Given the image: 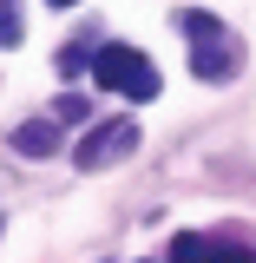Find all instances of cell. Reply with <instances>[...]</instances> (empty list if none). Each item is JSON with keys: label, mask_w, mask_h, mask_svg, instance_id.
<instances>
[{"label": "cell", "mask_w": 256, "mask_h": 263, "mask_svg": "<svg viewBox=\"0 0 256 263\" xmlns=\"http://www.w3.org/2000/svg\"><path fill=\"white\" fill-rule=\"evenodd\" d=\"M131 145H138V125H125V119H112V125L86 132V145H79V164H86V171H99V164H112L119 152H131Z\"/></svg>", "instance_id": "cell-3"}, {"label": "cell", "mask_w": 256, "mask_h": 263, "mask_svg": "<svg viewBox=\"0 0 256 263\" xmlns=\"http://www.w3.org/2000/svg\"><path fill=\"white\" fill-rule=\"evenodd\" d=\"M210 263H256L250 250H237V243H210Z\"/></svg>", "instance_id": "cell-7"}, {"label": "cell", "mask_w": 256, "mask_h": 263, "mask_svg": "<svg viewBox=\"0 0 256 263\" xmlns=\"http://www.w3.org/2000/svg\"><path fill=\"white\" fill-rule=\"evenodd\" d=\"M86 66H92V60H86V46H60V72H66V79L86 72Z\"/></svg>", "instance_id": "cell-6"}, {"label": "cell", "mask_w": 256, "mask_h": 263, "mask_svg": "<svg viewBox=\"0 0 256 263\" xmlns=\"http://www.w3.org/2000/svg\"><path fill=\"white\" fill-rule=\"evenodd\" d=\"M184 33H191V46H197V53H191V72H197V79H210V86H217V79H237L243 53H237V40H230L210 13H184Z\"/></svg>", "instance_id": "cell-2"}, {"label": "cell", "mask_w": 256, "mask_h": 263, "mask_svg": "<svg viewBox=\"0 0 256 263\" xmlns=\"http://www.w3.org/2000/svg\"><path fill=\"white\" fill-rule=\"evenodd\" d=\"M13 40H20V7L0 0V46H13Z\"/></svg>", "instance_id": "cell-5"}, {"label": "cell", "mask_w": 256, "mask_h": 263, "mask_svg": "<svg viewBox=\"0 0 256 263\" xmlns=\"http://www.w3.org/2000/svg\"><path fill=\"white\" fill-rule=\"evenodd\" d=\"M53 7H79V0H53Z\"/></svg>", "instance_id": "cell-8"}, {"label": "cell", "mask_w": 256, "mask_h": 263, "mask_svg": "<svg viewBox=\"0 0 256 263\" xmlns=\"http://www.w3.org/2000/svg\"><path fill=\"white\" fill-rule=\"evenodd\" d=\"M92 79L105 92H125V99H158V66L138 46H125V40H112V46L92 53Z\"/></svg>", "instance_id": "cell-1"}, {"label": "cell", "mask_w": 256, "mask_h": 263, "mask_svg": "<svg viewBox=\"0 0 256 263\" xmlns=\"http://www.w3.org/2000/svg\"><path fill=\"white\" fill-rule=\"evenodd\" d=\"M13 152H27V158H53V152H60V125H53V119L20 125V132H13Z\"/></svg>", "instance_id": "cell-4"}]
</instances>
